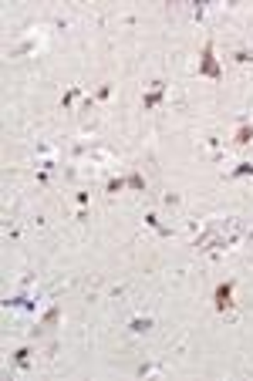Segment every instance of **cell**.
<instances>
[{"mask_svg": "<svg viewBox=\"0 0 253 381\" xmlns=\"http://www.w3.org/2000/svg\"><path fill=\"white\" fill-rule=\"evenodd\" d=\"M240 240V223L236 219H226V223H209L206 233H199L196 240V247L199 250H223V247H233Z\"/></svg>", "mask_w": 253, "mask_h": 381, "instance_id": "6da1fadb", "label": "cell"}, {"mask_svg": "<svg viewBox=\"0 0 253 381\" xmlns=\"http://www.w3.org/2000/svg\"><path fill=\"white\" fill-rule=\"evenodd\" d=\"M199 74H206V78H220V64H216V57H213V44L203 47V57H199Z\"/></svg>", "mask_w": 253, "mask_h": 381, "instance_id": "7a4b0ae2", "label": "cell"}, {"mask_svg": "<svg viewBox=\"0 0 253 381\" xmlns=\"http://www.w3.org/2000/svg\"><path fill=\"white\" fill-rule=\"evenodd\" d=\"M233 307V280L216 287V311H230Z\"/></svg>", "mask_w": 253, "mask_h": 381, "instance_id": "3957f363", "label": "cell"}, {"mask_svg": "<svg viewBox=\"0 0 253 381\" xmlns=\"http://www.w3.org/2000/svg\"><path fill=\"white\" fill-rule=\"evenodd\" d=\"M162 98H165V85H162V81H155V88L142 98V105H145V108H155V105H159Z\"/></svg>", "mask_w": 253, "mask_h": 381, "instance_id": "277c9868", "label": "cell"}, {"mask_svg": "<svg viewBox=\"0 0 253 381\" xmlns=\"http://www.w3.org/2000/svg\"><path fill=\"white\" fill-rule=\"evenodd\" d=\"M253 142V125H240L236 128V145H250Z\"/></svg>", "mask_w": 253, "mask_h": 381, "instance_id": "5b68a950", "label": "cell"}, {"mask_svg": "<svg viewBox=\"0 0 253 381\" xmlns=\"http://www.w3.org/2000/svg\"><path fill=\"white\" fill-rule=\"evenodd\" d=\"M132 331H135V334H145V331H152V317H135V321H132Z\"/></svg>", "mask_w": 253, "mask_h": 381, "instance_id": "8992f818", "label": "cell"}, {"mask_svg": "<svg viewBox=\"0 0 253 381\" xmlns=\"http://www.w3.org/2000/svg\"><path fill=\"white\" fill-rule=\"evenodd\" d=\"M246 176H253V162H240L233 169V179H246Z\"/></svg>", "mask_w": 253, "mask_h": 381, "instance_id": "52a82bcc", "label": "cell"}, {"mask_svg": "<svg viewBox=\"0 0 253 381\" xmlns=\"http://www.w3.org/2000/svg\"><path fill=\"white\" fill-rule=\"evenodd\" d=\"M145 223L152 226V230H159V233H162V236H172V230H165V226L159 223V216H155V213H149V216H145Z\"/></svg>", "mask_w": 253, "mask_h": 381, "instance_id": "ba28073f", "label": "cell"}, {"mask_svg": "<svg viewBox=\"0 0 253 381\" xmlns=\"http://www.w3.org/2000/svg\"><path fill=\"white\" fill-rule=\"evenodd\" d=\"M14 361H17L21 368H27V364H31V351H27V348H21L17 354H14Z\"/></svg>", "mask_w": 253, "mask_h": 381, "instance_id": "9c48e42d", "label": "cell"}, {"mask_svg": "<svg viewBox=\"0 0 253 381\" xmlns=\"http://www.w3.org/2000/svg\"><path fill=\"white\" fill-rule=\"evenodd\" d=\"M236 61H240V64H250V61H253V51H250V47L236 51Z\"/></svg>", "mask_w": 253, "mask_h": 381, "instance_id": "30bf717a", "label": "cell"}, {"mask_svg": "<svg viewBox=\"0 0 253 381\" xmlns=\"http://www.w3.org/2000/svg\"><path fill=\"white\" fill-rule=\"evenodd\" d=\"M129 186H132V189H145V179L139 172H132V176H129Z\"/></svg>", "mask_w": 253, "mask_h": 381, "instance_id": "8fae6325", "label": "cell"}, {"mask_svg": "<svg viewBox=\"0 0 253 381\" xmlns=\"http://www.w3.org/2000/svg\"><path fill=\"white\" fill-rule=\"evenodd\" d=\"M125 186H129V179H111L108 182V192H121Z\"/></svg>", "mask_w": 253, "mask_h": 381, "instance_id": "7c38bea8", "label": "cell"}, {"mask_svg": "<svg viewBox=\"0 0 253 381\" xmlns=\"http://www.w3.org/2000/svg\"><path fill=\"white\" fill-rule=\"evenodd\" d=\"M78 91H81V88H71V91H68V95H65V101H61V105H65V108H71V105H75V98H78Z\"/></svg>", "mask_w": 253, "mask_h": 381, "instance_id": "4fadbf2b", "label": "cell"}]
</instances>
